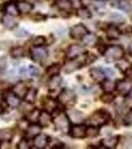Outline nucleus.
I'll use <instances>...</instances> for the list:
<instances>
[{"mask_svg": "<svg viewBox=\"0 0 132 149\" xmlns=\"http://www.w3.org/2000/svg\"><path fill=\"white\" fill-rule=\"evenodd\" d=\"M128 95H129V97H130L132 98V91H131V92H130V93H129Z\"/></svg>", "mask_w": 132, "mask_h": 149, "instance_id": "864d4df0", "label": "nucleus"}, {"mask_svg": "<svg viewBox=\"0 0 132 149\" xmlns=\"http://www.w3.org/2000/svg\"><path fill=\"white\" fill-rule=\"evenodd\" d=\"M69 3H71V5L73 8H80V7L83 6V0H69Z\"/></svg>", "mask_w": 132, "mask_h": 149, "instance_id": "c03bdc74", "label": "nucleus"}, {"mask_svg": "<svg viewBox=\"0 0 132 149\" xmlns=\"http://www.w3.org/2000/svg\"><path fill=\"white\" fill-rule=\"evenodd\" d=\"M33 17H36L37 19H35V21H44V20H46V18H47V16L46 15H43V14H41V13H39V14H35Z\"/></svg>", "mask_w": 132, "mask_h": 149, "instance_id": "de8ad7c7", "label": "nucleus"}, {"mask_svg": "<svg viewBox=\"0 0 132 149\" xmlns=\"http://www.w3.org/2000/svg\"><path fill=\"white\" fill-rule=\"evenodd\" d=\"M55 5H56V7L59 10L64 12H68L73 8L69 0H56L55 1Z\"/></svg>", "mask_w": 132, "mask_h": 149, "instance_id": "c85d7f7f", "label": "nucleus"}, {"mask_svg": "<svg viewBox=\"0 0 132 149\" xmlns=\"http://www.w3.org/2000/svg\"><path fill=\"white\" fill-rule=\"evenodd\" d=\"M68 116L69 118V121L71 123H81L83 120H85V114L83 113L81 111L78 109H72L69 111Z\"/></svg>", "mask_w": 132, "mask_h": 149, "instance_id": "dca6fc26", "label": "nucleus"}, {"mask_svg": "<svg viewBox=\"0 0 132 149\" xmlns=\"http://www.w3.org/2000/svg\"><path fill=\"white\" fill-rule=\"evenodd\" d=\"M8 66V61H7V58L5 56L0 58V73L4 72L7 69Z\"/></svg>", "mask_w": 132, "mask_h": 149, "instance_id": "79ce46f5", "label": "nucleus"}, {"mask_svg": "<svg viewBox=\"0 0 132 149\" xmlns=\"http://www.w3.org/2000/svg\"><path fill=\"white\" fill-rule=\"evenodd\" d=\"M124 50L123 48L119 45H110L106 46V49L104 53L105 61L107 63H112V62L120 61L124 57Z\"/></svg>", "mask_w": 132, "mask_h": 149, "instance_id": "f257e3e1", "label": "nucleus"}, {"mask_svg": "<svg viewBox=\"0 0 132 149\" xmlns=\"http://www.w3.org/2000/svg\"><path fill=\"white\" fill-rule=\"evenodd\" d=\"M29 35H30V33H29L26 29H23V28H19L15 31V36L18 38H26V37H28Z\"/></svg>", "mask_w": 132, "mask_h": 149, "instance_id": "58836bf2", "label": "nucleus"}, {"mask_svg": "<svg viewBox=\"0 0 132 149\" xmlns=\"http://www.w3.org/2000/svg\"><path fill=\"white\" fill-rule=\"evenodd\" d=\"M18 9L20 11V14H28L32 11L33 5L28 1H24V0H19L17 2Z\"/></svg>", "mask_w": 132, "mask_h": 149, "instance_id": "a878e982", "label": "nucleus"}, {"mask_svg": "<svg viewBox=\"0 0 132 149\" xmlns=\"http://www.w3.org/2000/svg\"><path fill=\"white\" fill-rule=\"evenodd\" d=\"M83 56L80 57V59L79 58H76V59H72L69 60V63H67L65 65L64 67V72L66 74H72L74 73V72L78 71L79 69H81V67L83 66V65H85V59L83 58V59H81Z\"/></svg>", "mask_w": 132, "mask_h": 149, "instance_id": "423d86ee", "label": "nucleus"}, {"mask_svg": "<svg viewBox=\"0 0 132 149\" xmlns=\"http://www.w3.org/2000/svg\"><path fill=\"white\" fill-rule=\"evenodd\" d=\"M86 126L83 123H76L71 125L69 129V134L74 139H83L85 137Z\"/></svg>", "mask_w": 132, "mask_h": 149, "instance_id": "0eeeda50", "label": "nucleus"}, {"mask_svg": "<svg viewBox=\"0 0 132 149\" xmlns=\"http://www.w3.org/2000/svg\"><path fill=\"white\" fill-rule=\"evenodd\" d=\"M109 19L110 21H112L115 24H121L125 22V19H124L123 16L118 13H111L109 15Z\"/></svg>", "mask_w": 132, "mask_h": 149, "instance_id": "e433bc0d", "label": "nucleus"}, {"mask_svg": "<svg viewBox=\"0 0 132 149\" xmlns=\"http://www.w3.org/2000/svg\"><path fill=\"white\" fill-rule=\"evenodd\" d=\"M62 83H63V78L60 74H56V76L50 78L49 81H48V88L50 91H56L62 86Z\"/></svg>", "mask_w": 132, "mask_h": 149, "instance_id": "5701e85b", "label": "nucleus"}, {"mask_svg": "<svg viewBox=\"0 0 132 149\" xmlns=\"http://www.w3.org/2000/svg\"><path fill=\"white\" fill-rule=\"evenodd\" d=\"M37 95H38V92L36 88H29L27 95H26V97L24 100H25L28 103H33L36 100Z\"/></svg>", "mask_w": 132, "mask_h": 149, "instance_id": "72a5a7b5", "label": "nucleus"}, {"mask_svg": "<svg viewBox=\"0 0 132 149\" xmlns=\"http://www.w3.org/2000/svg\"><path fill=\"white\" fill-rule=\"evenodd\" d=\"M124 124L128 126H132V110L126 114L125 118H124Z\"/></svg>", "mask_w": 132, "mask_h": 149, "instance_id": "a18cd8bd", "label": "nucleus"}, {"mask_svg": "<svg viewBox=\"0 0 132 149\" xmlns=\"http://www.w3.org/2000/svg\"><path fill=\"white\" fill-rule=\"evenodd\" d=\"M46 43H47V38L44 37V36H36L32 40V44L34 47L44 46Z\"/></svg>", "mask_w": 132, "mask_h": 149, "instance_id": "f704fd0d", "label": "nucleus"}, {"mask_svg": "<svg viewBox=\"0 0 132 149\" xmlns=\"http://www.w3.org/2000/svg\"><path fill=\"white\" fill-rule=\"evenodd\" d=\"M31 146H30V143H29V139L28 138H23L20 140V142L18 143L17 145V148L18 149H29Z\"/></svg>", "mask_w": 132, "mask_h": 149, "instance_id": "ea45409f", "label": "nucleus"}, {"mask_svg": "<svg viewBox=\"0 0 132 149\" xmlns=\"http://www.w3.org/2000/svg\"><path fill=\"white\" fill-rule=\"evenodd\" d=\"M90 76L95 83H102L105 80V73L104 70L100 68H92L90 70Z\"/></svg>", "mask_w": 132, "mask_h": 149, "instance_id": "2eb2a0df", "label": "nucleus"}, {"mask_svg": "<svg viewBox=\"0 0 132 149\" xmlns=\"http://www.w3.org/2000/svg\"><path fill=\"white\" fill-rule=\"evenodd\" d=\"M62 70V67L60 64H53L51 66H49L46 70V74L48 77H53V76H56V74H59L60 72Z\"/></svg>", "mask_w": 132, "mask_h": 149, "instance_id": "7c9ffc66", "label": "nucleus"}, {"mask_svg": "<svg viewBox=\"0 0 132 149\" xmlns=\"http://www.w3.org/2000/svg\"><path fill=\"white\" fill-rule=\"evenodd\" d=\"M76 16L81 19H90L92 18V12L88 8L81 6L76 9Z\"/></svg>", "mask_w": 132, "mask_h": 149, "instance_id": "c756f323", "label": "nucleus"}, {"mask_svg": "<svg viewBox=\"0 0 132 149\" xmlns=\"http://www.w3.org/2000/svg\"><path fill=\"white\" fill-rule=\"evenodd\" d=\"M51 138L49 135L44 133H40L37 136H35L33 138V144H34V147L37 149H44L49 145Z\"/></svg>", "mask_w": 132, "mask_h": 149, "instance_id": "9d476101", "label": "nucleus"}, {"mask_svg": "<svg viewBox=\"0 0 132 149\" xmlns=\"http://www.w3.org/2000/svg\"><path fill=\"white\" fill-rule=\"evenodd\" d=\"M85 65L92 64V62H94L97 60V56L92 53H85Z\"/></svg>", "mask_w": 132, "mask_h": 149, "instance_id": "37998d69", "label": "nucleus"}, {"mask_svg": "<svg viewBox=\"0 0 132 149\" xmlns=\"http://www.w3.org/2000/svg\"><path fill=\"white\" fill-rule=\"evenodd\" d=\"M104 73H105V76H107V77H113L114 76V72L110 69H105Z\"/></svg>", "mask_w": 132, "mask_h": 149, "instance_id": "09e8293b", "label": "nucleus"}, {"mask_svg": "<svg viewBox=\"0 0 132 149\" xmlns=\"http://www.w3.org/2000/svg\"><path fill=\"white\" fill-rule=\"evenodd\" d=\"M120 136L119 135H114V136H109V137H105L101 139L100 144H101L102 148H107V149H113L117 146V144L119 142Z\"/></svg>", "mask_w": 132, "mask_h": 149, "instance_id": "4468645a", "label": "nucleus"}, {"mask_svg": "<svg viewBox=\"0 0 132 149\" xmlns=\"http://www.w3.org/2000/svg\"><path fill=\"white\" fill-rule=\"evenodd\" d=\"M124 74H125L127 79L132 81V67H129L128 69H126L125 72H124Z\"/></svg>", "mask_w": 132, "mask_h": 149, "instance_id": "49530a36", "label": "nucleus"}, {"mask_svg": "<svg viewBox=\"0 0 132 149\" xmlns=\"http://www.w3.org/2000/svg\"><path fill=\"white\" fill-rule=\"evenodd\" d=\"M110 118H111V116H110V113L108 111L104 109H99L97 111L93 112L92 116L90 117V119H88V121L92 125L100 127L108 123Z\"/></svg>", "mask_w": 132, "mask_h": 149, "instance_id": "7ed1b4c3", "label": "nucleus"}, {"mask_svg": "<svg viewBox=\"0 0 132 149\" xmlns=\"http://www.w3.org/2000/svg\"><path fill=\"white\" fill-rule=\"evenodd\" d=\"M81 41H83V45L86 47H94L97 45L98 38L93 33H88V34H85L81 38Z\"/></svg>", "mask_w": 132, "mask_h": 149, "instance_id": "4be33fe9", "label": "nucleus"}, {"mask_svg": "<svg viewBox=\"0 0 132 149\" xmlns=\"http://www.w3.org/2000/svg\"><path fill=\"white\" fill-rule=\"evenodd\" d=\"M25 54L24 51V48L22 47H14L10 50V56L14 59H19V58H22Z\"/></svg>", "mask_w": 132, "mask_h": 149, "instance_id": "473e14b6", "label": "nucleus"}, {"mask_svg": "<svg viewBox=\"0 0 132 149\" xmlns=\"http://www.w3.org/2000/svg\"><path fill=\"white\" fill-rule=\"evenodd\" d=\"M3 97H4V100H5V102L10 107H17L20 105V102H21L20 100H21V98L18 97L15 93L12 92V91L6 92L5 93H4Z\"/></svg>", "mask_w": 132, "mask_h": 149, "instance_id": "ddd939ff", "label": "nucleus"}, {"mask_svg": "<svg viewBox=\"0 0 132 149\" xmlns=\"http://www.w3.org/2000/svg\"><path fill=\"white\" fill-rule=\"evenodd\" d=\"M55 113L56 114L53 116V123H54L55 129L62 132L69 130L71 127V121H69L68 113L63 111H56Z\"/></svg>", "mask_w": 132, "mask_h": 149, "instance_id": "f03ea898", "label": "nucleus"}, {"mask_svg": "<svg viewBox=\"0 0 132 149\" xmlns=\"http://www.w3.org/2000/svg\"><path fill=\"white\" fill-rule=\"evenodd\" d=\"M105 32H106L107 38H108V39H110V40H116V39H118V38L120 37V35H121L120 29L117 27L116 25H113V24L109 25L108 27L106 28Z\"/></svg>", "mask_w": 132, "mask_h": 149, "instance_id": "412c9836", "label": "nucleus"}, {"mask_svg": "<svg viewBox=\"0 0 132 149\" xmlns=\"http://www.w3.org/2000/svg\"><path fill=\"white\" fill-rule=\"evenodd\" d=\"M30 57L36 63H43L48 57V50L43 46L34 47L30 50Z\"/></svg>", "mask_w": 132, "mask_h": 149, "instance_id": "39448f33", "label": "nucleus"}, {"mask_svg": "<svg viewBox=\"0 0 132 149\" xmlns=\"http://www.w3.org/2000/svg\"><path fill=\"white\" fill-rule=\"evenodd\" d=\"M57 100L59 102V104L63 105L64 107H71L76 102V95L73 90L64 88L58 95Z\"/></svg>", "mask_w": 132, "mask_h": 149, "instance_id": "20e7f679", "label": "nucleus"}, {"mask_svg": "<svg viewBox=\"0 0 132 149\" xmlns=\"http://www.w3.org/2000/svg\"><path fill=\"white\" fill-rule=\"evenodd\" d=\"M85 48L83 46L79 44H74V45H71L69 47V49L67 50V58L69 60H72V59H76V58H79L83 55L85 54Z\"/></svg>", "mask_w": 132, "mask_h": 149, "instance_id": "1a4fd4ad", "label": "nucleus"}, {"mask_svg": "<svg viewBox=\"0 0 132 149\" xmlns=\"http://www.w3.org/2000/svg\"><path fill=\"white\" fill-rule=\"evenodd\" d=\"M2 24L6 29L8 30H13L17 27V21L15 20V16L9 15V14H5L2 17Z\"/></svg>", "mask_w": 132, "mask_h": 149, "instance_id": "aec40b11", "label": "nucleus"}, {"mask_svg": "<svg viewBox=\"0 0 132 149\" xmlns=\"http://www.w3.org/2000/svg\"><path fill=\"white\" fill-rule=\"evenodd\" d=\"M95 1H105V0H95Z\"/></svg>", "mask_w": 132, "mask_h": 149, "instance_id": "5fc2aeb1", "label": "nucleus"}, {"mask_svg": "<svg viewBox=\"0 0 132 149\" xmlns=\"http://www.w3.org/2000/svg\"><path fill=\"white\" fill-rule=\"evenodd\" d=\"M130 54H131V56H132V44H131V46H130Z\"/></svg>", "mask_w": 132, "mask_h": 149, "instance_id": "603ef678", "label": "nucleus"}, {"mask_svg": "<svg viewBox=\"0 0 132 149\" xmlns=\"http://www.w3.org/2000/svg\"><path fill=\"white\" fill-rule=\"evenodd\" d=\"M3 112H4V109H3V107H2V105H0V115L3 114Z\"/></svg>", "mask_w": 132, "mask_h": 149, "instance_id": "3c124183", "label": "nucleus"}, {"mask_svg": "<svg viewBox=\"0 0 132 149\" xmlns=\"http://www.w3.org/2000/svg\"><path fill=\"white\" fill-rule=\"evenodd\" d=\"M43 104H44L45 110H47V111H49V112H51V113H53V112L57 110L58 105H59V102H58V100H55V98H53V97H47L44 100V102H43Z\"/></svg>", "mask_w": 132, "mask_h": 149, "instance_id": "a211bd4d", "label": "nucleus"}, {"mask_svg": "<svg viewBox=\"0 0 132 149\" xmlns=\"http://www.w3.org/2000/svg\"><path fill=\"white\" fill-rule=\"evenodd\" d=\"M98 134H99V129H98L97 126L92 125V124H90V126H86V129H85V137L93 138V137H97Z\"/></svg>", "mask_w": 132, "mask_h": 149, "instance_id": "2f4dec72", "label": "nucleus"}, {"mask_svg": "<svg viewBox=\"0 0 132 149\" xmlns=\"http://www.w3.org/2000/svg\"><path fill=\"white\" fill-rule=\"evenodd\" d=\"M41 129H42V126L37 122L30 123L27 128L25 129V137L28 139H33L35 136L41 133Z\"/></svg>", "mask_w": 132, "mask_h": 149, "instance_id": "f8f14e48", "label": "nucleus"}, {"mask_svg": "<svg viewBox=\"0 0 132 149\" xmlns=\"http://www.w3.org/2000/svg\"><path fill=\"white\" fill-rule=\"evenodd\" d=\"M101 88L104 93H112L114 90H116V81L104 80L101 83Z\"/></svg>", "mask_w": 132, "mask_h": 149, "instance_id": "cd10ccee", "label": "nucleus"}, {"mask_svg": "<svg viewBox=\"0 0 132 149\" xmlns=\"http://www.w3.org/2000/svg\"><path fill=\"white\" fill-rule=\"evenodd\" d=\"M118 7L121 9V10H123L125 12H130L132 10L131 3L129 1H127V0H119Z\"/></svg>", "mask_w": 132, "mask_h": 149, "instance_id": "4c0bfd02", "label": "nucleus"}, {"mask_svg": "<svg viewBox=\"0 0 132 149\" xmlns=\"http://www.w3.org/2000/svg\"><path fill=\"white\" fill-rule=\"evenodd\" d=\"M88 33V28L81 23L76 24L75 26H73V27L69 29V36L73 39H81Z\"/></svg>", "mask_w": 132, "mask_h": 149, "instance_id": "6e6552de", "label": "nucleus"}, {"mask_svg": "<svg viewBox=\"0 0 132 149\" xmlns=\"http://www.w3.org/2000/svg\"><path fill=\"white\" fill-rule=\"evenodd\" d=\"M4 10H5L6 14H9V15L12 16H17L20 14V11H19L17 6V2L10 1L8 3H6L4 5Z\"/></svg>", "mask_w": 132, "mask_h": 149, "instance_id": "b1692460", "label": "nucleus"}, {"mask_svg": "<svg viewBox=\"0 0 132 149\" xmlns=\"http://www.w3.org/2000/svg\"><path fill=\"white\" fill-rule=\"evenodd\" d=\"M53 121V116L51 114V112L44 110V111H41L39 119H38V123L40 124L42 127H47L51 124V122Z\"/></svg>", "mask_w": 132, "mask_h": 149, "instance_id": "6ab92c4d", "label": "nucleus"}, {"mask_svg": "<svg viewBox=\"0 0 132 149\" xmlns=\"http://www.w3.org/2000/svg\"><path fill=\"white\" fill-rule=\"evenodd\" d=\"M28 74H30L31 77H38L40 74V71L36 66L30 65V66L28 67Z\"/></svg>", "mask_w": 132, "mask_h": 149, "instance_id": "a19ab883", "label": "nucleus"}, {"mask_svg": "<svg viewBox=\"0 0 132 149\" xmlns=\"http://www.w3.org/2000/svg\"><path fill=\"white\" fill-rule=\"evenodd\" d=\"M116 91L121 95H128L132 91V83L130 81L126 80H119L116 81Z\"/></svg>", "mask_w": 132, "mask_h": 149, "instance_id": "9b49d317", "label": "nucleus"}, {"mask_svg": "<svg viewBox=\"0 0 132 149\" xmlns=\"http://www.w3.org/2000/svg\"><path fill=\"white\" fill-rule=\"evenodd\" d=\"M131 110H132V109H131Z\"/></svg>", "mask_w": 132, "mask_h": 149, "instance_id": "6e6d98bb", "label": "nucleus"}, {"mask_svg": "<svg viewBox=\"0 0 132 149\" xmlns=\"http://www.w3.org/2000/svg\"><path fill=\"white\" fill-rule=\"evenodd\" d=\"M19 73H20V76H26V74H28V69L24 68V67H21L20 70H19Z\"/></svg>", "mask_w": 132, "mask_h": 149, "instance_id": "8fccbe9b", "label": "nucleus"}, {"mask_svg": "<svg viewBox=\"0 0 132 149\" xmlns=\"http://www.w3.org/2000/svg\"><path fill=\"white\" fill-rule=\"evenodd\" d=\"M41 113V110L39 109H36L34 107L33 109H31L30 111L27 112L25 114V118L30 122V123H34V122H38V119H39Z\"/></svg>", "mask_w": 132, "mask_h": 149, "instance_id": "393cba45", "label": "nucleus"}, {"mask_svg": "<svg viewBox=\"0 0 132 149\" xmlns=\"http://www.w3.org/2000/svg\"><path fill=\"white\" fill-rule=\"evenodd\" d=\"M115 100V97L112 95V93H104V95L100 97V100L105 104H109V103L113 102Z\"/></svg>", "mask_w": 132, "mask_h": 149, "instance_id": "c9c22d12", "label": "nucleus"}, {"mask_svg": "<svg viewBox=\"0 0 132 149\" xmlns=\"http://www.w3.org/2000/svg\"><path fill=\"white\" fill-rule=\"evenodd\" d=\"M14 136V131L10 128H2L0 129V142L1 141H7L11 142Z\"/></svg>", "mask_w": 132, "mask_h": 149, "instance_id": "bb28decb", "label": "nucleus"}, {"mask_svg": "<svg viewBox=\"0 0 132 149\" xmlns=\"http://www.w3.org/2000/svg\"><path fill=\"white\" fill-rule=\"evenodd\" d=\"M28 91H29V88L26 86V85L23 81H18V83L13 86V88H12V92L20 98H25Z\"/></svg>", "mask_w": 132, "mask_h": 149, "instance_id": "f3484780", "label": "nucleus"}]
</instances>
